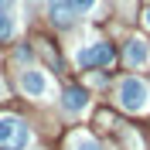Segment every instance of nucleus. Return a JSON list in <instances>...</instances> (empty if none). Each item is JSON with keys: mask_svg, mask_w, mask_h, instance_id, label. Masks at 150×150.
<instances>
[{"mask_svg": "<svg viewBox=\"0 0 150 150\" xmlns=\"http://www.w3.org/2000/svg\"><path fill=\"white\" fill-rule=\"evenodd\" d=\"M112 58H116V51H112V45H106V41H92L89 48H82L79 51V65L82 68H103V65H109Z\"/></svg>", "mask_w": 150, "mask_h": 150, "instance_id": "obj_4", "label": "nucleus"}, {"mask_svg": "<svg viewBox=\"0 0 150 150\" xmlns=\"http://www.w3.org/2000/svg\"><path fill=\"white\" fill-rule=\"evenodd\" d=\"M65 4L75 10V14H82V10H92V7H96V0H65Z\"/></svg>", "mask_w": 150, "mask_h": 150, "instance_id": "obj_10", "label": "nucleus"}, {"mask_svg": "<svg viewBox=\"0 0 150 150\" xmlns=\"http://www.w3.org/2000/svg\"><path fill=\"white\" fill-rule=\"evenodd\" d=\"M143 24H147V28H150V7L143 10Z\"/></svg>", "mask_w": 150, "mask_h": 150, "instance_id": "obj_11", "label": "nucleus"}, {"mask_svg": "<svg viewBox=\"0 0 150 150\" xmlns=\"http://www.w3.org/2000/svg\"><path fill=\"white\" fill-rule=\"evenodd\" d=\"M48 17L55 21L58 28H72V21H75V10L68 7L65 0H51V4H48Z\"/></svg>", "mask_w": 150, "mask_h": 150, "instance_id": "obj_7", "label": "nucleus"}, {"mask_svg": "<svg viewBox=\"0 0 150 150\" xmlns=\"http://www.w3.org/2000/svg\"><path fill=\"white\" fill-rule=\"evenodd\" d=\"M72 150H103V147H99L92 137H75V140H72Z\"/></svg>", "mask_w": 150, "mask_h": 150, "instance_id": "obj_9", "label": "nucleus"}, {"mask_svg": "<svg viewBox=\"0 0 150 150\" xmlns=\"http://www.w3.org/2000/svg\"><path fill=\"white\" fill-rule=\"evenodd\" d=\"M116 99H120V106L126 112H143L150 106V85L143 82V79H123L120 89H116Z\"/></svg>", "mask_w": 150, "mask_h": 150, "instance_id": "obj_1", "label": "nucleus"}, {"mask_svg": "<svg viewBox=\"0 0 150 150\" xmlns=\"http://www.w3.org/2000/svg\"><path fill=\"white\" fill-rule=\"evenodd\" d=\"M7 4H10V0H0V7H7Z\"/></svg>", "mask_w": 150, "mask_h": 150, "instance_id": "obj_12", "label": "nucleus"}, {"mask_svg": "<svg viewBox=\"0 0 150 150\" xmlns=\"http://www.w3.org/2000/svg\"><path fill=\"white\" fill-rule=\"evenodd\" d=\"M62 106H65L68 112H82L85 106H89V92H85L82 85H68L65 92H62Z\"/></svg>", "mask_w": 150, "mask_h": 150, "instance_id": "obj_6", "label": "nucleus"}, {"mask_svg": "<svg viewBox=\"0 0 150 150\" xmlns=\"http://www.w3.org/2000/svg\"><path fill=\"white\" fill-rule=\"evenodd\" d=\"M0 96H4V82H0Z\"/></svg>", "mask_w": 150, "mask_h": 150, "instance_id": "obj_13", "label": "nucleus"}, {"mask_svg": "<svg viewBox=\"0 0 150 150\" xmlns=\"http://www.w3.org/2000/svg\"><path fill=\"white\" fill-rule=\"evenodd\" d=\"M14 34H17V21L7 7H0V41H10Z\"/></svg>", "mask_w": 150, "mask_h": 150, "instance_id": "obj_8", "label": "nucleus"}, {"mask_svg": "<svg viewBox=\"0 0 150 150\" xmlns=\"http://www.w3.org/2000/svg\"><path fill=\"white\" fill-rule=\"evenodd\" d=\"M31 143V130L21 116H0V150H24Z\"/></svg>", "mask_w": 150, "mask_h": 150, "instance_id": "obj_2", "label": "nucleus"}, {"mask_svg": "<svg viewBox=\"0 0 150 150\" xmlns=\"http://www.w3.org/2000/svg\"><path fill=\"white\" fill-rule=\"evenodd\" d=\"M21 89H24V96H31V99H48V96H51V79H48L41 68H24V72H21Z\"/></svg>", "mask_w": 150, "mask_h": 150, "instance_id": "obj_3", "label": "nucleus"}, {"mask_svg": "<svg viewBox=\"0 0 150 150\" xmlns=\"http://www.w3.org/2000/svg\"><path fill=\"white\" fill-rule=\"evenodd\" d=\"M123 58H126V65H130V68H143V65H147V58H150L147 41H143V38H130L126 48H123Z\"/></svg>", "mask_w": 150, "mask_h": 150, "instance_id": "obj_5", "label": "nucleus"}]
</instances>
